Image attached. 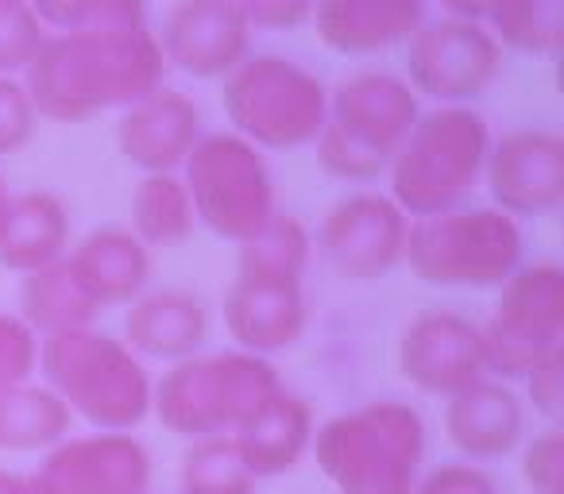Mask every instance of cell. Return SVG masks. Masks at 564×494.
Wrapping results in <instances>:
<instances>
[{
	"instance_id": "1f68e13d",
	"label": "cell",
	"mask_w": 564,
	"mask_h": 494,
	"mask_svg": "<svg viewBox=\"0 0 564 494\" xmlns=\"http://www.w3.org/2000/svg\"><path fill=\"white\" fill-rule=\"evenodd\" d=\"M40 367V337L17 314H0V391L28 383Z\"/></svg>"
},
{
	"instance_id": "4316f807",
	"label": "cell",
	"mask_w": 564,
	"mask_h": 494,
	"mask_svg": "<svg viewBox=\"0 0 564 494\" xmlns=\"http://www.w3.org/2000/svg\"><path fill=\"white\" fill-rule=\"evenodd\" d=\"M236 248H240L236 278H256V283H302L314 255L310 228L294 212H271Z\"/></svg>"
},
{
	"instance_id": "7c38bea8",
	"label": "cell",
	"mask_w": 564,
	"mask_h": 494,
	"mask_svg": "<svg viewBox=\"0 0 564 494\" xmlns=\"http://www.w3.org/2000/svg\"><path fill=\"white\" fill-rule=\"evenodd\" d=\"M410 217L387 194H348L325 212L317 248L348 283H376L406 255Z\"/></svg>"
},
{
	"instance_id": "484cf974",
	"label": "cell",
	"mask_w": 564,
	"mask_h": 494,
	"mask_svg": "<svg viewBox=\"0 0 564 494\" xmlns=\"http://www.w3.org/2000/svg\"><path fill=\"white\" fill-rule=\"evenodd\" d=\"M74 429V414L47 383H17L0 391V452L55 448Z\"/></svg>"
},
{
	"instance_id": "ac0fdd59",
	"label": "cell",
	"mask_w": 564,
	"mask_h": 494,
	"mask_svg": "<svg viewBox=\"0 0 564 494\" xmlns=\"http://www.w3.org/2000/svg\"><path fill=\"white\" fill-rule=\"evenodd\" d=\"M317 40L345 58L406 47L425 24V0H314Z\"/></svg>"
},
{
	"instance_id": "5b68a950",
	"label": "cell",
	"mask_w": 564,
	"mask_h": 494,
	"mask_svg": "<svg viewBox=\"0 0 564 494\" xmlns=\"http://www.w3.org/2000/svg\"><path fill=\"white\" fill-rule=\"evenodd\" d=\"M282 391L279 367L251 352H209L189 355L151 383V409L163 429L186 440L232 437L248 425L274 394Z\"/></svg>"
},
{
	"instance_id": "8fae6325",
	"label": "cell",
	"mask_w": 564,
	"mask_h": 494,
	"mask_svg": "<svg viewBox=\"0 0 564 494\" xmlns=\"http://www.w3.org/2000/svg\"><path fill=\"white\" fill-rule=\"evenodd\" d=\"M406 86L417 101L471 105L495 86L502 70V47L484 24L437 17L425 20L406 43Z\"/></svg>"
},
{
	"instance_id": "52a82bcc",
	"label": "cell",
	"mask_w": 564,
	"mask_h": 494,
	"mask_svg": "<svg viewBox=\"0 0 564 494\" xmlns=\"http://www.w3.org/2000/svg\"><path fill=\"white\" fill-rule=\"evenodd\" d=\"M522 228L495 205H460L410 220L406 255L417 278L437 290H499L522 267Z\"/></svg>"
},
{
	"instance_id": "7402d4cb",
	"label": "cell",
	"mask_w": 564,
	"mask_h": 494,
	"mask_svg": "<svg viewBox=\"0 0 564 494\" xmlns=\"http://www.w3.org/2000/svg\"><path fill=\"white\" fill-rule=\"evenodd\" d=\"M74 275L89 290V298L105 309L132 306L151 278V248H143L132 228H94L86 240L66 252Z\"/></svg>"
},
{
	"instance_id": "836d02e7",
	"label": "cell",
	"mask_w": 564,
	"mask_h": 494,
	"mask_svg": "<svg viewBox=\"0 0 564 494\" xmlns=\"http://www.w3.org/2000/svg\"><path fill=\"white\" fill-rule=\"evenodd\" d=\"M522 479L533 494H564V432L556 425L522 452Z\"/></svg>"
},
{
	"instance_id": "83f0119b",
	"label": "cell",
	"mask_w": 564,
	"mask_h": 494,
	"mask_svg": "<svg viewBox=\"0 0 564 494\" xmlns=\"http://www.w3.org/2000/svg\"><path fill=\"white\" fill-rule=\"evenodd\" d=\"M194 201L182 174H143L132 194V235L143 248H171L194 232Z\"/></svg>"
},
{
	"instance_id": "9c48e42d",
	"label": "cell",
	"mask_w": 564,
	"mask_h": 494,
	"mask_svg": "<svg viewBox=\"0 0 564 494\" xmlns=\"http://www.w3.org/2000/svg\"><path fill=\"white\" fill-rule=\"evenodd\" d=\"M178 174L189 189L197 224L220 240H248L271 212H279L267 155L236 132H205Z\"/></svg>"
},
{
	"instance_id": "f546056e",
	"label": "cell",
	"mask_w": 564,
	"mask_h": 494,
	"mask_svg": "<svg viewBox=\"0 0 564 494\" xmlns=\"http://www.w3.org/2000/svg\"><path fill=\"white\" fill-rule=\"evenodd\" d=\"M182 494H256V479L243 468L232 437L189 440L178 468Z\"/></svg>"
},
{
	"instance_id": "3957f363",
	"label": "cell",
	"mask_w": 564,
	"mask_h": 494,
	"mask_svg": "<svg viewBox=\"0 0 564 494\" xmlns=\"http://www.w3.org/2000/svg\"><path fill=\"white\" fill-rule=\"evenodd\" d=\"M487 147L491 128L471 105H433L417 117L399 155L387 166V197L410 220L460 209L484 178Z\"/></svg>"
},
{
	"instance_id": "4dcf8cb0",
	"label": "cell",
	"mask_w": 564,
	"mask_h": 494,
	"mask_svg": "<svg viewBox=\"0 0 564 494\" xmlns=\"http://www.w3.org/2000/svg\"><path fill=\"white\" fill-rule=\"evenodd\" d=\"M43 40L47 28L28 9V0H0V78H20Z\"/></svg>"
},
{
	"instance_id": "8d00e7d4",
	"label": "cell",
	"mask_w": 564,
	"mask_h": 494,
	"mask_svg": "<svg viewBox=\"0 0 564 494\" xmlns=\"http://www.w3.org/2000/svg\"><path fill=\"white\" fill-rule=\"evenodd\" d=\"M240 17L256 28H267V32H291V28H302L310 17H314V0H232Z\"/></svg>"
},
{
	"instance_id": "e575fe53",
	"label": "cell",
	"mask_w": 564,
	"mask_h": 494,
	"mask_svg": "<svg viewBox=\"0 0 564 494\" xmlns=\"http://www.w3.org/2000/svg\"><path fill=\"white\" fill-rule=\"evenodd\" d=\"M525 398L533 402V409L545 417H556L564 409V348L541 355L530 371H525Z\"/></svg>"
},
{
	"instance_id": "cb8c5ba5",
	"label": "cell",
	"mask_w": 564,
	"mask_h": 494,
	"mask_svg": "<svg viewBox=\"0 0 564 494\" xmlns=\"http://www.w3.org/2000/svg\"><path fill=\"white\" fill-rule=\"evenodd\" d=\"M70 252V212L63 197L51 189H24L12 194L9 217L0 228V267L32 275Z\"/></svg>"
},
{
	"instance_id": "6da1fadb",
	"label": "cell",
	"mask_w": 564,
	"mask_h": 494,
	"mask_svg": "<svg viewBox=\"0 0 564 494\" xmlns=\"http://www.w3.org/2000/svg\"><path fill=\"white\" fill-rule=\"evenodd\" d=\"M163 74L166 63L159 55L155 28L128 35L74 28V32H47L20 81L40 120L82 124L155 94L163 86Z\"/></svg>"
},
{
	"instance_id": "ab89813d",
	"label": "cell",
	"mask_w": 564,
	"mask_h": 494,
	"mask_svg": "<svg viewBox=\"0 0 564 494\" xmlns=\"http://www.w3.org/2000/svg\"><path fill=\"white\" fill-rule=\"evenodd\" d=\"M441 12L453 20H471V24H487L499 0H437Z\"/></svg>"
},
{
	"instance_id": "2e32d148",
	"label": "cell",
	"mask_w": 564,
	"mask_h": 494,
	"mask_svg": "<svg viewBox=\"0 0 564 494\" xmlns=\"http://www.w3.org/2000/svg\"><path fill=\"white\" fill-rule=\"evenodd\" d=\"M58 494H151V452L132 432L66 437L40 463Z\"/></svg>"
},
{
	"instance_id": "ffe728a7",
	"label": "cell",
	"mask_w": 564,
	"mask_h": 494,
	"mask_svg": "<svg viewBox=\"0 0 564 494\" xmlns=\"http://www.w3.org/2000/svg\"><path fill=\"white\" fill-rule=\"evenodd\" d=\"M209 340V309L189 290H143L124 314V344L140 360L178 363Z\"/></svg>"
},
{
	"instance_id": "5bb4252c",
	"label": "cell",
	"mask_w": 564,
	"mask_h": 494,
	"mask_svg": "<svg viewBox=\"0 0 564 494\" xmlns=\"http://www.w3.org/2000/svg\"><path fill=\"white\" fill-rule=\"evenodd\" d=\"M155 43L166 70L217 81L251 55V24L232 0H178L163 17Z\"/></svg>"
},
{
	"instance_id": "f35d334b",
	"label": "cell",
	"mask_w": 564,
	"mask_h": 494,
	"mask_svg": "<svg viewBox=\"0 0 564 494\" xmlns=\"http://www.w3.org/2000/svg\"><path fill=\"white\" fill-rule=\"evenodd\" d=\"M0 494H58L40 471H0Z\"/></svg>"
},
{
	"instance_id": "603a6c76",
	"label": "cell",
	"mask_w": 564,
	"mask_h": 494,
	"mask_svg": "<svg viewBox=\"0 0 564 494\" xmlns=\"http://www.w3.org/2000/svg\"><path fill=\"white\" fill-rule=\"evenodd\" d=\"M232 444L251 479L286 475L299 468L302 455L314 444V414L299 394L282 386L248 425L232 432Z\"/></svg>"
},
{
	"instance_id": "8992f818",
	"label": "cell",
	"mask_w": 564,
	"mask_h": 494,
	"mask_svg": "<svg viewBox=\"0 0 564 494\" xmlns=\"http://www.w3.org/2000/svg\"><path fill=\"white\" fill-rule=\"evenodd\" d=\"M422 117V101L402 74L360 70L329 89V117L314 140L317 163L340 182H376Z\"/></svg>"
},
{
	"instance_id": "e0dca14e",
	"label": "cell",
	"mask_w": 564,
	"mask_h": 494,
	"mask_svg": "<svg viewBox=\"0 0 564 494\" xmlns=\"http://www.w3.org/2000/svg\"><path fill=\"white\" fill-rule=\"evenodd\" d=\"M205 120L194 97L159 86L155 94L140 97L120 109L117 147L135 171L143 174H178L189 151L205 135Z\"/></svg>"
},
{
	"instance_id": "f1b7e54d",
	"label": "cell",
	"mask_w": 564,
	"mask_h": 494,
	"mask_svg": "<svg viewBox=\"0 0 564 494\" xmlns=\"http://www.w3.org/2000/svg\"><path fill=\"white\" fill-rule=\"evenodd\" d=\"M484 28L499 47L556 55L564 40V0H499Z\"/></svg>"
},
{
	"instance_id": "d4e9b609",
	"label": "cell",
	"mask_w": 564,
	"mask_h": 494,
	"mask_svg": "<svg viewBox=\"0 0 564 494\" xmlns=\"http://www.w3.org/2000/svg\"><path fill=\"white\" fill-rule=\"evenodd\" d=\"M17 317L43 340V337H58V332L89 329L101 317V306L89 298L82 278L74 275L70 260H58L51 267L24 275Z\"/></svg>"
},
{
	"instance_id": "d6a6232c",
	"label": "cell",
	"mask_w": 564,
	"mask_h": 494,
	"mask_svg": "<svg viewBox=\"0 0 564 494\" xmlns=\"http://www.w3.org/2000/svg\"><path fill=\"white\" fill-rule=\"evenodd\" d=\"M35 128H40V112H35L24 81L0 78V158L28 147Z\"/></svg>"
},
{
	"instance_id": "d590c367",
	"label": "cell",
	"mask_w": 564,
	"mask_h": 494,
	"mask_svg": "<svg viewBox=\"0 0 564 494\" xmlns=\"http://www.w3.org/2000/svg\"><path fill=\"white\" fill-rule=\"evenodd\" d=\"M414 494H499V486L476 463H441L425 479H417Z\"/></svg>"
},
{
	"instance_id": "7a4b0ae2",
	"label": "cell",
	"mask_w": 564,
	"mask_h": 494,
	"mask_svg": "<svg viewBox=\"0 0 564 494\" xmlns=\"http://www.w3.org/2000/svg\"><path fill=\"white\" fill-rule=\"evenodd\" d=\"M310 448L340 494H414L425 460V421L410 402H368L329 417Z\"/></svg>"
},
{
	"instance_id": "30bf717a",
	"label": "cell",
	"mask_w": 564,
	"mask_h": 494,
	"mask_svg": "<svg viewBox=\"0 0 564 494\" xmlns=\"http://www.w3.org/2000/svg\"><path fill=\"white\" fill-rule=\"evenodd\" d=\"M479 325L484 367L499 383H522L541 355L564 348V271L556 263L518 267Z\"/></svg>"
},
{
	"instance_id": "d6986e66",
	"label": "cell",
	"mask_w": 564,
	"mask_h": 494,
	"mask_svg": "<svg viewBox=\"0 0 564 494\" xmlns=\"http://www.w3.org/2000/svg\"><path fill=\"white\" fill-rule=\"evenodd\" d=\"M225 329L240 352H291L306 332V294L302 283H256L236 278L225 294Z\"/></svg>"
},
{
	"instance_id": "9a60e30c",
	"label": "cell",
	"mask_w": 564,
	"mask_h": 494,
	"mask_svg": "<svg viewBox=\"0 0 564 494\" xmlns=\"http://www.w3.org/2000/svg\"><path fill=\"white\" fill-rule=\"evenodd\" d=\"M399 371L417 391L453 398L456 391L487 378L479 325L448 309L417 314L399 337Z\"/></svg>"
},
{
	"instance_id": "4fadbf2b",
	"label": "cell",
	"mask_w": 564,
	"mask_h": 494,
	"mask_svg": "<svg viewBox=\"0 0 564 494\" xmlns=\"http://www.w3.org/2000/svg\"><path fill=\"white\" fill-rule=\"evenodd\" d=\"M491 205L507 217H545L564 201V140L545 128H518L491 140L484 178Z\"/></svg>"
},
{
	"instance_id": "74e56055",
	"label": "cell",
	"mask_w": 564,
	"mask_h": 494,
	"mask_svg": "<svg viewBox=\"0 0 564 494\" xmlns=\"http://www.w3.org/2000/svg\"><path fill=\"white\" fill-rule=\"evenodd\" d=\"M94 0H28V9L40 17V24L47 32H74L86 20Z\"/></svg>"
},
{
	"instance_id": "60d3db41",
	"label": "cell",
	"mask_w": 564,
	"mask_h": 494,
	"mask_svg": "<svg viewBox=\"0 0 564 494\" xmlns=\"http://www.w3.org/2000/svg\"><path fill=\"white\" fill-rule=\"evenodd\" d=\"M9 201H12V189L4 186V174H0V228H4V217H9Z\"/></svg>"
},
{
	"instance_id": "ba28073f",
	"label": "cell",
	"mask_w": 564,
	"mask_h": 494,
	"mask_svg": "<svg viewBox=\"0 0 564 494\" xmlns=\"http://www.w3.org/2000/svg\"><path fill=\"white\" fill-rule=\"evenodd\" d=\"M228 132L259 151H299L322 135L329 86L294 58L248 55L225 78Z\"/></svg>"
},
{
	"instance_id": "44dd1931",
	"label": "cell",
	"mask_w": 564,
	"mask_h": 494,
	"mask_svg": "<svg viewBox=\"0 0 564 494\" xmlns=\"http://www.w3.org/2000/svg\"><path fill=\"white\" fill-rule=\"evenodd\" d=\"M525 409L510 383L479 378L445 402L448 444L468 460H499L522 440Z\"/></svg>"
},
{
	"instance_id": "277c9868",
	"label": "cell",
	"mask_w": 564,
	"mask_h": 494,
	"mask_svg": "<svg viewBox=\"0 0 564 494\" xmlns=\"http://www.w3.org/2000/svg\"><path fill=\"white\" fill-rule=\"evenodd\" d=\"M43 383L97 432H132L151 414V375L143 360L97 325L40 340Z\"/></svg>"
}]
</instances>
